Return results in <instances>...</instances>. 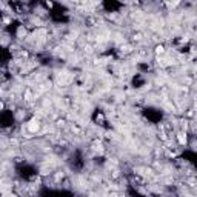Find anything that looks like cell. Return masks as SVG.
I'll return each mask as SVG.
<instances>
[{
	"label": "cell",
	"instance_id": "obj_1",
	"mask_svg": "<svg viewBox=\"0 0 197 197\" xmlns=\"http://www.w3.org/2000/svg\"><path fill=\"white\" fill-rule=\"evenodd\" d=\"M3 106H5V105H3L2 102H0V111H2V109H3Z\"/></svg>",
	"mask_w": 197,
	"mask_h": 197
}]
</instances>
